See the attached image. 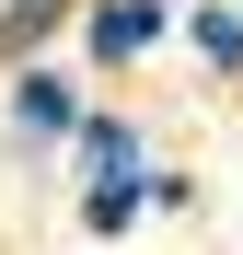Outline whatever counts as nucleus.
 Returning <instances> with one entry per match:
<instances>
[{"mask_svg": "<svg viewBox=\"0 0 243 255\" xmlns=\"http://www.w3.org/2000/svg\"><path fill=\"white\" fill-rule=\"evenodd\" d=\"M81 35H93V58H139L151 35H162V0H93Z\"/></svg>", "mask_w": 243, "mask_h": 255, "instance_id": "f257e3e1", "label": "nucleus"}, {"mask_svg": "<svg viewBox=\"0 0 243 255\" xmlns=\"http://www.w3.org/2000/svg\"><path fill=\"white\" fill-rule=\"evenodd\" d=\"M12 128H23V139H58V128H70V81L23 70V81H12Z\"/></svg>", "mask_w": 243, "mask_h": 255, "instance_id": "f03ea898", "label": "nucleus"}, {"mask_svg": "<svg viewBox=\"0 0 243 255\" xmlns=\"http://www.w3.org/2000/svg\"><path fill=\"white\" fill-rule=\"evenodd\" d=\"M58 23H70V0H12V12H0V47H12V58H35Z\"/></svg>", "mask_w": 243, "mask_h": 255, "instance_id": "7ed1b4c3", "label": "nucleus"}, {"mask_svg": "<svg viewBox=\"0 0 243 255\" xmlns=\"http://www.w3.org/2000/svg\"><path fill=\"white\" fill-rule=\"evenodd\" d=\"M185 35H197L220 70H243V12H220V0H209V12H185Z\"/></svg>", "mask_w": 243, "mask_h": 255, "instance_id": "20e7f679", "label": "nucleus"}, {"mask_svg": "<svg viewBox=\"0 0 243 255\" xmlns=\"http://www.w3.org/2000/svg\"><path fill=\"white\" fill-rule=\"evenodd\" d=\"M139 221V186L128 174H116V186H93V197H81V232H128Z\"/></svg>", "mask_w": 243, "mask_h": 255, "instance_id": "39448f33", "label": "nucleus"}, {"mask_svg": "<svg viewBox=\"0 0 243 255\" xmlns=\"http://www.w3.org/2000/svg\"><path fill=\"white\" fill-rule=\"evenodd\" d=\"M81 151H93V186H116V174H128V162H139V151H128V128H104V116L81 128Z\"/></svg>", "mask_w": 243, "mask_h": 255, "instance_id": "423d86ee", "label": "nucleus"}]
</instances>
